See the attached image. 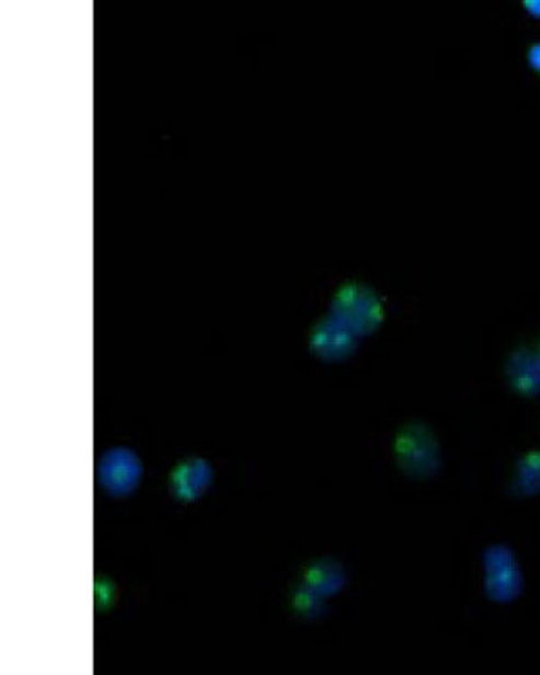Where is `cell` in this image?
<instances>
[{
  "mask_svg": "<svg viewBox=\"0 0 540 675\" xmlns=\"http://www.w3.org/2000/svg\"><path fill=\"white\" fill-rule=\"evenodd\" d=\"M394 461L405 476L429 479L441 469L438 438L424 422L402 425L393 442Z\"/></svg>",
  "mask_w": 540,
  "mask_h": 675,
  "instance_id": "obj_1",
  "label": "cell"
},
{
  "mask_svg": "<svg viewBox=\"0 0 540 675\" xmlns=\"http://www.w3.org/2000/svg\"><path fill=\"white\" fill-rule=\"evenodd\" d=\"M332 316L346 324L357 338H363L384 323V305L371 288L360 283H348L335 296Z\"/></svg>",
  "mask_w": 540,
  "mask_h": 675,
  "instance_id": "obj_2",
  "label": "cell"
},
{
  "mask_svg": "<svg viewBox=\"0 0 540 675\" xmlns=\"http://www.w3.org/2000/svg\"><path fill=\"white\" fill-rule=\"evenodd\" d=\"M506 382L512 391L525 399L540 394V364L536 348L517 346L512 350L505 364Z\"/></svg>",
  "mask_w": 540,
  "mask_h": 675,
  "instance_id": "obj_3",
  "label": "cell"
},
{
  "mask_svg": "<svg viewBox=\"0 0 540 675\" xmlns=\"http://www.w3.org/2000/svg\"><path fill=\"white\" fill-rule=\"evenodd\" d=\"M312 348L326 361H343L357 348V335L337 318L330 316L313 330Z\"/></svg>",
  "mask_w": 540,
  "mask_h": 675,
  "instance_id": "obj_4",
  "label": "cell"
},
{
  "mask_svg": "<svg viewBox=\"0 0 540 675\" xmlns=\"http://www.w3.org/2000/svg\"><path fill=\"white\" fill-rule=\"evenodd\" d=\"M100 474L106 490L127 494L139 479V461L128 450H112L103 458Z\"/></svg>",
  "mask_w": 540,
  "mask_h": 675,
  "instance_id": "obj_5",
  "label": "cell"
},
{
  "mask_svg": "<svg viewBox=\"0 0 540 675\" xmlns=\"http://www.w3.org/2000/svg\"><path fill=\"white\" fill-rule=\"evenodd\" d=\"M348 582L343 565L334 559L313 560L303 573V584L324 598L337 595Z\"/></svg>",
  "mask_w": 540,
  "mask_h": 675,
  "instance_id": "obj_6",
  "label": "cell"
},
{
  "mask_svg": "<svg viewBox=\"0 0 540 675\" xmlns=\"http://www.w3.org/2000/svg\"><path fill=\"white\" fill-rule=\"evenodd\" d=\"M207 465L200 459H187L173 474V489L182 500L197 497L207 481Z\"/></svg>",
  "mask_w": 540,
  "mask_h": 675,
  "instance_id": "obj_7",
  "label": "cell"
},
{
  "mask_svg": "<svg viewBox=\"0 0 540 675\" xmlns=\"http://www.w3.org/2000/svg\"><path fill=\"white\" fill-rule=\"evenodd\" d=\"M515 487L522 495L540 494V453L531 450L520 456L515 470Z\"/></svg>",
  "mask_w": 540,
  "mask_h": 675,
  "instance_id": "obj_8",
  "label": "cell"
},
{
  "mask_svg": "<svg viewBox=\"0 0 540 675\" xmlns=\"http://www.w3.org/2000/svg\"><path fill=\"white\" fill-rule=\"evenodd\" d=\"M294 615L305 620H315L326 613V604H324V596L319 595L315 591L310 590L309 585L299 584L294 590L292 598Z\"/></svg>",
  "mask_w": 540,
  "mask_h": 675,
  "instance_id": "obj_9",
  "label": "cell"
},
{
  "mask_svg": "<svg viewBox=\"0 0 540 675\" xmlns=\"http://www.w3.org/2000/svg\"><path fill=\"white\" fill-rule=\"evenodd\" d=\"M528 64H530L533 71L540 72V42H536V44L528 49Z\"/></svg>",
  "mask_w": 540,
  "mask_h": 675,
  "instance_id": "obj_10",
  "label": "cell"
},
{
  "mask_svg": "<svg viewBox=\"0 0 540 675\" xmlns=\"http://www.w3.org/2000/svg\"><path fill=\"white\" fill-rule=\"evenodd\" d=\"M522 5H525V10L528 11L530 15L540 19V0H525Z\"/></svg>",
  "mask_w": 540,
  "mask_h": 675,
  "instance_id": "obj_11",
  "label": "cell"
},
{
  "mask_svg": "<svg viewBox=\"0 0 540 675\" xmlns=\"http://www.w3.org/2000/svg\"><path fill=\"white\" fill-rule=\"evenodd\" d=\"M536 353H537V358H539V364H540V341L539 343H537Z\"/></svg>",
  "mask_w": 540,
  "mask_h": 675,
  "instance_id": "obj_12",
  "label": "cell"
}]
</instances>
